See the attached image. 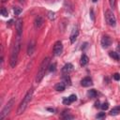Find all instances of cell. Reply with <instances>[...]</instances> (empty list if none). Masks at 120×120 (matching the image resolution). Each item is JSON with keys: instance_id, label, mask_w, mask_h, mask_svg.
<instances>
[{"instance_id": "obj_1", "label": "cell", "mask_w": 120, "mask_h": 120, "mask_svg": "<svg viewBox=\"0 0 120 120\" xmlns=\"http://www.w3.org/2000/svg\"><path fill=\"white\" fill-rule=\"evenodd\" d=\"M20 48H21V36L17 35L15 42L12 46L11 52H10V57H9V65H10L11 68H15V66L17 65L18 56H19V52H20Z\"/></svg>"}, {"instance_id": "obj_2", "label": "cell", "mask_w": 120, "mask_h": 120, "mask_svg": "<svg viewBox=\"0 0 120 120\" xmlns=\"http://www.w3.org/2000/svg\"><path fill=\"white\" fill-rule=\"evenodd\" d=\"M49 64H50V58L49 57H46L42 60L40 66H39V68H38V71L37 73V76H36V82H39L42 78L44 77L45 75V72L47 70V68H49Z\"/></svg>"}, {"instance_id": "obj_3", "label": "cell", "mask_w": 120, "mask_h": 120, "mask_svg": "<svg viewBox=\"0 0 120 120\" xmlns=\"http://www.w3.org/2000/svg\"><path fill=\"white\" fill-rule=\"evenodd\" d=\"M33 93H34V91H33L32 88H31L30 90H28V92L26 93V95L24 96L23 99L22 100V102L20 103V105H19V107H18V110H17V113H18V114H22V113L25 111V109H26L28 103L31 101V99H32V98H33Z\"/></svg>"}, {"instance_id": "obj_4", "label": "cell", "mask_w": 120, "mask_h": 120, "mask_svg": "<svg viewBox=\"0 0 120 120\" xmlns=\"http://www.w3.org/2000/svg\"><path fill=\"white\" fill-rule=\"evenodd\" d=\"M14 102H15L14 98H12L11 99H9V100L8 101V103L5 105V107L2 109V111H1V112H0V120H3V119L10 112V111H11V109H12V107H13Z\"/></svg>"}, {"instance_id": "obj_5", "label": "cell", "mask_w": 120, "mask_h": 120, "mask_svg": "<svg viewBox=\"0 0 120 120\" xmlns=\"http://www.w3.org/2000/svg\"><path fill=\"white\" fill-rule=\"evenodd\" d=\"M105 20H106V22L110 26H112V27L115 26V24H116V19H115V16L112 13V10L107 9L105 11Z\"/></svg>"}, {"instance_id": "obj_6", "label": "cell", "mask_w": 120, "mask_h": 120, "mask_svg": "<svg viewBox=\"0 0 120 120\" xmlns=\"http://www.w3.org/2000/svg\"><path fill=\"white\" fill-rule=\"evenodd\" d=\"M63 52V45L61 41H56L53 45V54L54 55H60Z\"/></svg>"}, {"instance_id": "obj_7", "label": "cell", "mask_w": 120, "mask_h": 120, "mask_svg": "<svg viewBox=\"0 0 120 120\" xmlns=\"http://www.w3.org/2000/svg\"><path fill=\"white\" fill-rule=\"evenodd\" d=\"M15 28H16L17 35L18 36H22V20L21 18H19L15 22Z\"/></svg>"}, {"instance_id": "obj_8", "label": "cell", "mask_w": 120, "mask_h": 120, "mask_svg": "<svg viewBox=\"0 0 120 120\" xmlns=\"http://www.w3.org/2000/svg\"><path fill=\"white\" fill-rule=\"evenodd\" d=\"M112 44V39L109 36H103L101 38V45L103 48H108Z\"/></svg>"}, {"instance_id": "obj_9", "label": "cell", "mask_w": 120, "mask_h": 120, "mask_svg": "<svg viewBox=\"0 0 120 120\" xmlns=\"http://www.w3.org/2000/svg\"><path fill=\"white\" fill-rule=\"evenodd\" d=\"M43 23H44V20H43V18H42L41 16H37L36 19H35V21H34L35 27H36L37 29H39V28L42 27Z\"/></svg>"}, {"instance_id": "obj_10", "label": "cell", "mask_w": 120, "mask_h": 120, "mask_svg": "<svg viewBox=\"0 0 120 120\" xmlns=\"http://www.w3.org/2000/svg\"><path fill=\"white\" fill-rule=\"evenodd\" d=\"M35 48H36V42L35 40H31L28 44V47H27V54L28 55H32L33 52H35Z\"/></svg>"}, {"instance_id": "obj_11", "label": "cell", "mask_w": 120, "mask_h": 120, "mask_svg": "<svg viewBox=\"0 0 120 120\" xmlns=\"http://www.w3.org/2000/svg\"><path fill=\"white\" fill-rule=\"evenodd\" d=\"M78 35H79V29H78L77 26H75V27L72 29V32H71V34H70V42H71V43L75 42V40H76Z\"/></svg>"}, {"instance_id": "obj_12", "label": "cell", "mask_w": 120, "mask_h": 120, "mask_svg": "<svg viewBox=\"0 0 120 120\" xmlns=\"http://www.w3.org/2000/svg\"><path fill=\"white\" fill-rule=\"evenodd\" d=\"M81 84H82V86H83V87H88V86H90V85L93 84L92 79L89 78V77H85V78H83V79L81 81Z\"/></svg>"}, {"instance_id": "obj_13", "label": "cell", "mask_w": 120, "mask_h": 120, "mask_svg": "<svg viewBox=\"0 0 120 120\" xmlns=\"http://www.w3.org/2000/svg\"><path fill=\"white\" fill-rule=\"evenodd\" d=\"M76 99H77V97H76L75 95H70L68 98H65L63 99V103L66 104V105H68V104L72 103L73 101H75Z\"/></svg>"}, {"instance_id": "obj_14", "label": "cell", "mask_w": 120, "mask_h": 120, "mask_svg": "<svg viewBox=\"0 0 120 120\" xmlns=\"http://www.w3.org/2000/svg\"><path fill=\"white\" fill-rule=\"evenodd\" d=\"M72 69H73V66H72L70 63H68V64H66V65L63 67L62 71H63L64 73H68V74Z\"/></svg>"}, {"instance_id": "obj_15", "label": "cell", "mask_w": 120, "mask_h": 120, "mask_svg": "<svg viewBox=\"0 0 120 120\" xmlns=\"http://www.w3.org/2000/svg\"><path fill=\"white\" fill-rule=\"evenodd\" d=\"M54 88H55L56 91H58V92H62V91L65 90V88H66V84H65L63 82H58V83L54 86Z\"/></svg>"}, {"instance_id": "obj_16", "label": "cell", "mask_w": 120, "mask_h": 120, "mask_svg": "<svg viewBox=\"0 0 120 120\" xmlns=\"http://www.w3.org/2000/svg\"><path fill=\"white\" fill-rule=\"evenodd\" d=\"M62 82H63L66 85H70V84H71L70 77L68 75V73H67L66 75H64V76H63V78H62Z\"/></svg>"}, {"instance_id": "obj_17", "label": "cell", "mask_w": 120, "mask_h": 120, "mask_svg": "<svg viewBox=\"0 0 120 120\" xmlns=\"http://www.w3.org/2000/svg\"><path fill=\"white\" fill-rule=\"evenodd\" d=\"M119 112H120V105H119V106H116V107H113V108L111 110L110 114H111V115H116V114H118Z\"/></svg>"}, {"instance_id": "obj_18", "label": "cell", "mask_w": 120, "mask_h": 120, "mask_svg": "<svg viewBox=\"0 0 120 120\" xmlns=\"http://www.w3.org/2000/svg\"><path fill=\"white\" fill-rule=\"evenodd\" d=\"M88 56L86 54H82V57H81V65L82 66H85L87 63H88Z\"/></svg>"}, {"instance_id": "obj_19", "label": "cell", "mask_w": 120, "mask_h": 120, "mask_svg": "<svg viewBox=\"0 0 120 120\" xmlns=\"http://www.w3.org/2000/svg\"><path fill=\"white\" fill-rule=\"evenodd\" d=\"M62 116H63V119H65V120H68V119H73L74 118V116L68 114V112H67V111H64Z\"/></svg>"}, {"instance_id": "obj_20", "label": "cell", "mask_w": 120, "mask_h": 120, "mask_svg": "<svg viewBox=\"0 0 120 120\" xmlns=\"http://www.w3.org/2000/svg\"><path fill=\"white\" fill-rule=\"evenodd\" d=\"M109 55H110V57L113 58L114 60H119L120 59L119 58V55L117 54L116 52H109Z\"/></svg>"}, {"instance_id": "obj_21", "label": "cell", "mask_w": 120, "mask_h": 120, "mask_svg": "<svg viewBox=\"0 0 120 120\" xmlns=\"http://www.w3.org/2000/svg\"><path fill=\"white\" fill-rule=\"evenodd\" d=\"M87 95H88L89 98H96V96H97V92H96L95 89H91V90H89V91L87 92Z\"/></svg>"}, {"instance_id": "obj_22", "label": "cell", "mask_w": 120, "mask_h": 120, "mask_svg": "<svg viewBox=\"0 0 120 120\" xmlns=\"http://www.w3.org/2000/svg\"><path fill=\"white\" fill-rule=\"evenodd\" d=\"M22 8H19V7H14L13 8V11H14V14L15 15H19L21 12H22Z\"/></svg>"}, {"instance_id": "obj_23", "label": "cell", "mask_w": 120, "mask_h": 120, "mask_svg": "<svg viewBox=\"0 0 120 120\" xmlns=\"http://www.w3.org/2000/svg\"><path fill=\"white\" fill-rule=\"evenodd\" d=\"M48 18L50 19V20H54V18H55V13L54 12H52V11H48Z\"/></svg>"}, {"instance_id": "obj_24", "label": "cell", "mask_w": 120, "mask_h": 120, "mask_svg": "<svg viewBox=\"0 0 120 120\" xmlns=\"http://www.w3.org/2000/svg\"><path fill=\"white\" fill-rule=\"evenodd\" d=\"M0 12H1V14H2L4 17H8V10H7L5 8H2Z\"/></svg>"}, {"instance_id": "obj_25", "label": "cell", "mask_w": 120, "mask_h": 120, "mask_svg": "<svg viewBox=\"0 0 120 120\" xmlns=\"http://www.w3.org/2000/svg\"><path fill=\"white\" fill-rule=\"evenodd\" d=\"M100 108H101L102 110H107V109L109 108V104H108L107 102H104V103H102V104L100 105Z\"/></svg>"}, {"instance_id": "obj_26", "label": "cell", "mask_w": 120, "mask_h": 120, "mask_svg": "<svg viewBox=\"0 0 120 120\" xmlns=\"http://www.w3.org/2000/svg\"><path fill=\"white\" fill-rule=\"evenodd\" d=\"M112 77H113V79H114L115 81H119V80H120V75H119L118 73H114V74L112 75Z\"/></svg>"}, {"instance_id": "obj_27", "label": "cell", "mask_w": 120, "mask_h": 120, "mask_svg": "<svg viewBox=\"0 0 120 120\" xmlns=\"http://www.w3.org/2000/svg\"><path fill=\"white\" fill-rule=\"evenodd\" d=\"M96 117L97 118H103V117H105V112H99V113L97 114Z\"/></svg>"}, {"instance_id": "obj_28", "label": "cell", "mask_w": 120, "mask_h": 120, "mask_svg": "<svg viewBox=\"0 0 120 120\" xmlns=\"http://www.w3.org/2000/svg\"><path fill=\"white\" fill-rule=\"evenodd\" d=\"M109 3H110V6L111 8H114L115 7V0H109Z\"/></svg>"}, {"instance_id": "obj_29", "label": "cell", "mask_w": 120, "mask_h": 120, "mask_svg": "<svg viewBox=\"0 0 120 120\" xmlns=\"http://www.w3.org/2000/svg\"><path fill=\"white\" fill-rule=\"evenodd\" d=\"M116 52H117V54L119 55V58H120V41L118 42V46L116 48Z\"/></svg>"}, {"instance_id": "obj_30", "label": "cell", "mask_w": 120, "mask_h": 120, "mask_svg": "<svg viewBox=\"0 0 120 120\" xmlns=\"http://www.w3.org/2000/svg\"><path fill=\"white\" fill-rule=\"evenodd\" d=\"M55 70V64L53 63L52 65L50 66V71H54Z\"/></svg>"}, {"instance_id": "obj_31", "label": "cell", "mask_w": 120, "mask_h": 120, "mask_svg": "<svg viewBox=\"0 0 120 120\" xmlns=\"http://www.w3.org/2000/svg\"><path fill=\"white\" fill-rule=\"evenodd\" d=\"M90 16H91V18H92V20H93V21H95V17H94V13H93V9H91V10H90Z\"/></svg>"}, {"instance_id": "obj_32", "label": "cell", "mask_w": 120, "mask_h": 120, "mask_svg": "<svg viewBox=\"0 0 120 120\" xmlns=\"http://www.w3.org/2000/svg\"><path fill=\"white\" fill-rule=\"evenodd\" d=\"M95 106L98 108V107H100V105H99V101H98V102H96L95 103Z\"/></svg>"}, {"instance_id": "obj_33", "label": "cell", "mask_w": 120, "mask_h": 120, "mask_svg": "<svg viewBox=\"0 0 120 120\" xmlns=\"http://www.w3.org/2000/svg\"><path fill=\"white\" fill-rule=\"evenodd\" d=\"M7 1H8V0H2V2H3V3H5V2H7Z\"/></svg>"}, {"instance_id": "obj_34", "label": "cell", "mask_w": 120, "mask_h": 120, "mask_svg": "<svg viewBox=\"0 0 120 120\" xmlns=\"http://www.w3.org/2000/svg\"><path fill=\"white\" fill-rule=\"evenodd\" d=\"M92 1H93V2H97L98 0H92Z\"/></svg>"}]
</instances>
